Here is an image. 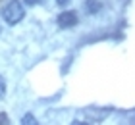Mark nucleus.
I'll use <instances>...</instances> for the list:
<instances>
[{"label": "nucleus", "mask_w": 135, "mask_h": 125, "mask_svg": "<svg viewBox=\"0 0 135 125\" xmlns=\"http://www.w3.org/2000/svg\"><path fill=\"white\" fill-rule=\"evenodd\" d=\"M25 16V6L21 0H10L2 10V17L8 25H17Z\"/></svg>", "instance_id": "obj_1"}, {"label": "nucleus", "mask_w": 135, "mask_h": 125, "mask_svg": "<svg viewBox=\"0 0 135 125\" xmlns=\"http://www.w3.org/2000/svg\"><path fill=\"white\" fill-rule=\"evenodd\" d=\"M77 21H79L77 12H73V10H66V12H62V14H58V17H56V23H58V27H60V29L75 27Z\"/></svg>", "instance_id": "obj_2"}, {"label": "nucleus", "mask_w": 135, "mask_h": 125, "mask_svg": "<svg viewBox=\"0 0 135 125\" xmlns=\"http://www.w3.org/2000/svg\"><path fill=\"white\" fill-rule=\"evenodd\" d=\"M85 8H87L89 14H97V12H100L102 4L99 2V0H87V2H85Z\"/></svg>", "instance_id": "obj_3"}, {"label": "nucleus", "mask_w": 135, "mask_h": 125, "mask_svg": "<svg viewBox=\"0 0 135 125\" xmlns=\"http://www.w3.org/2000/svg\"><path fill=\"white\" fill-rule=\"evenodd\" d=\"M21 125H39V121H37V117L33 114H25L21 117Z\"/></svg>", "instance_id": "obj_4"}, {"label": "nucleus", "mask_w": 135, "mask_h": 125, "mask_svg": "<svg viewBox=\"0 0 135 125\" xmlns=\"http://www.w3.org/2000/svg\"><path fill=\"white\" fill-rule=\"evenodd\" d=\"M4 94H6V81H4L2 75H0V100L4 98Z\"/></svg>", "instance_id": "obj_5"}, {"label": "nucleus", "mask_w": 135, "mask_h": 125, "mask_svg": "<svg viewBox=\"0 0 135 125\" xmlns=\"http://www.w3.org/2000/svg\"><path fill=\"white\" fill-rule=\"evenodd\" d=\"M0 125H8V116L4 112H0Z\"/></svg>", "instance_id": "obj_6"}, {"label": "nucleus", "mask_w": 135, "mask_h": 125, "mask_svg": "<svg viewBox=\"0 0 135 125\" xmlns=\"http://www.w3.org/2000/svg\"><path fill=\"white\" fill-rule=\"evenodd\" d=\"M39 2H41V0H25V4H27V6H37Z\"/></svg>", "instance_id": "obj_7"}, {"label": "nucleus", "mask_w": 135, "mask_h": 125, "mask_svg": "<svg viewBox=\"0 0 135 125\" xmlns=\"http://www.w3.org/2000/svg\"><path fill=\"white\" fill-rule=\"evenodd\" d=\"M56 2H58V4H60V6H66V4H68V2H70V0H56Z\"/></svg>", "instance_id": "obj_8"}, {"label": "nucleus", "mask_w": 135, "mask_h": 125, "mask_svg": "<svg viewBox=\"0 0 135 125\" xmlns=\"http://www.w3.org/2000/svg\"><path fill=\"white\" fill-rule=\"evenodd\" d=\"M71 125H89V123H85V121H73Z\"/></svg>", "instance_id": "obj_9"}, {"label": "nucleus", "mask_w": 135, "mask_h": 125, "mask_svg": "<svg viewBox=\"0 0 135 125\" xmlns=\"http://www.w3.org/2000/svg\"><path fill=\"white\" fill-rule=\"evenodd\" d=\"M0 31H2V29H0Z\"/></svg>", "instance_id": "obj_10"}]
</instances>
